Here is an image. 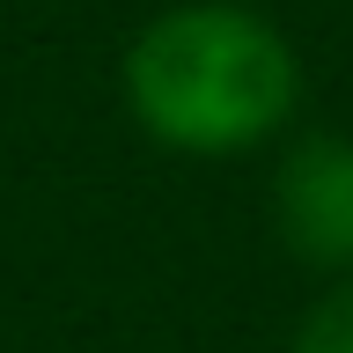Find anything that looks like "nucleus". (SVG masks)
<instances>
[{
    "instance_id": "f257e3e1",
    "label": "nucleus",
    "mask_w": 353,
    "mask_h": 353,
    "mask_svg": "<svg viewBox=\"0 0 353 353\" xmlns=\"http://www.w3.org/2000/svg\"><path fill=\"white\" fill-rule=\"evenodd\" d=\"M125 96L132 118L184 154H236L258 148L265 132L302 96L294 44L250 8L199 0L154 15L125 52Z\"/></svg>"
},
{
    "instance_id": "f03ea898",
    "label": "nucleus",
    "mask_w": 353,
    "mask_h": 353,
    "mask_svg": "<svg viewBox=\"0 0 353 353\" xmlns=\"http://www.w3.org/2000/svg\"><path fill=\"white\" fill-rule=\"evenodd\" d=\"M272 206H280V236L309 265H353V140L331 132L302 140L280 162Z\"/></svg>"
},
{
    "instance_id": "7ed1b4c3",
    "label": "nucleus",
    "mask_w": 353,
    "mask_h": 353,
    "mask_svg": "<svg viewBox=\"0 0 353 353\" xmlns=\"http://www.w3.org/2000/svg\"><path fill=\"white\" fill-rule=\"evenodd\" d=\"M294 353H353V280L331 287L324 302L302 316V331H294Z\"/></svg>"
}]
</instances>
